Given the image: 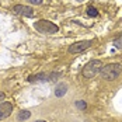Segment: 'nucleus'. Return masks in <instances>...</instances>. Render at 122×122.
Listing matches in <instances>:
<instances>
[{"label":"nucleus","instance_id":"6","mask_svg":"<svg viewBox=\"0 0 122 122\" xmlns=\"http://www.w3.org/2000/svg\"><path fill=\"white\" fill-rule=\"evenodd\" d=\"M11 111H13L11 102H1V104H0V121L9 118V117L11 115Z\"/></svg>","mask_w":122,"mask_h":122},{"label":"nucleus","instance_id":"1","mask_svg":"<svg viewBox=\"0 0 122 122\" xmlns=\"http://www.w3.org/2000/svg\"><path fill=\"white\" fill-rule=\"evenodd\" d=\"M121 70L122 67L119 63H110L107 66H102L100 73H101V77L104 80H115L121 74Z\"/></svg>","mask_w":122,"mask_h":122},{"label":"nucleus","instance_id":"10","mask_svg":"<svg viewBox=\"0 0 122 122\" xmlns=\"http://www.w3.org/2000/svg\"><path fill=\"white\" fill-rule=\"evenodd\" d=\"M87 14H88L90 17H97L98 11H97V9H96V7H88V9H87Z\"/></svg>","mask_w":122,"mask_h":122},{"label":"nucleus","instance_id":"2","mask_svg":"<svg viewBox=\"0 0 122 122\" xmlns=\"http://www.w3.org/2000/svg\"><path fill=\"white\" fill-rule=\"evenodd\" d=\"M101 69H102V62L98 61V59H93V61H90L84 67H83L81 74H83V77H86V79H91V77H94L96 74L100 73Z\"/></svg>","mask_w":122,"mask_h":122},{"label":"nucleus","instance_id":"11","mask_svg":"<svg viewBox=\"0 0 122 122\" xmlns=\"http://www.w3.org/2000/svg\"><path fill=\"white\" fill-rule=\"evenodd\" d=\"M114 45H115V48L122 49V35H119L118 38L114 39Z\"/></svg>","mask_w":122,"mask_h":122},{"label":"nucleus","instance_id":"9","mask_svg":"<svg viewBox=\"0 0 122 122\" xmlns=\"http://www.w3.org/2000/svg\"><path fill=\"white\" fill-rule=\"evenodd\" d=\"M31 117V112L30 111H21L18 115H17V119L18 121H25V119H28Z\"/></svg>","mask_w":122,"mask_h":122},{"label":"nucleus","instance_id":"15","mask_svg":"<svg viewBox=\"0 0 122 122\" xmlns=\"http://www.w3.org/2000/svg\"><path fill=\"white\" fill-rule=\"evenodd\" d=\"M35 122H46V121H44V119H38V121H35Z\"/></svg>","mask_w":122,"mask_h":122},{"label":"nucleus","instance_id":"5","mask_svg":"<svg viewBox=\"0 0 122 122\" xmlns=\"http://www.w3.org/2000/svg\"><path fill=\"white\" fill-rule=\"evenodd\" d=\"M13 10L18 15H24V17H32L34 15V10L28 6H23V4H15L13 7Z\"/></svg>","mask_w":122,"mask_h":122},{"label":"nucleus","instance_id":"7","mask_svg":"<svg viewBox=\"0 0 122 122\" xmlns=\"http://www.w3.org/2000/svg\"><path fill=\"white\" fill-rule=\"evenodd\" d=\"M49 80V74L46 73H38V74H34L31 77H28V81H46Z\"/></svg>","mask_w":122,"mask_h":122},{"label":"nucleus","instance_id":"13","mask_svg":"<svg viewBox=\"0 0 122 122\" xmlns=\"http://www.w3.org/2000/svg\"><path fill=\"white\" fill-rule=\"evenodd\" d=\"M28 1H30V3H32V4H42V0H28Z\"/></svg>","mask_w":122,"mask_h":122},{"label":"nucleus","instance_id":"14","mask_svg":"<svg viewBox=\"0 0 122 122\" xmlns=\"http://www.w3.org/2000/svg\"><path fill=\"white\" fill-rule=\"evenodd\" d=\"M3 98H4V93H1V91H0V101H1Z\"/></svg>","mask_w":122,"mask_h":122},{"label":"nucleus","instance_id":"4","mask_svg":"<svg viewBox=\"0 0 122 122\" xmlns=\"http://www.w3.org/2000/svg\"><path fill=\"white\" fill-rule=\"evenodd\" d=\"M90 46H91V41H80V42L72 44L69 46V52L70 53H80L86 49H88Z\"/></svg>","mask_w":122,"mask_h":122},{"label":"nucleus","instance_id":"8","mask_svg":"<svg viewBox=\"0 0 122 122\" xmlns=\"http://www.w3.org/2000/svg\"><path fill=\"white\" fill-rule=\"evenodd\" d=\"M66 93H67V86L65 84V83H61L56 87V90H55V96L56 97H63Z\"/></svg>","mask_w":122,"mask_h":122},{"label":"nucleus","instance_id":"12","mask_svg":"<svg viewBox=\"0 0 122 122\" xmlns=\"http://www.w3.org/2000/svg\"><path fill=\"white\" fill-rule=\"evenodd\" d=\"M76 107L80 108L81 111H84L86 108H87V104H86L84 101H80V100H79V101H76Z\"/></svg>","mask_w":122,"mask_h":122},{"label":"nucleus","instance_id":"3","mask_svg":"<svg viewBox=\"0 0 122 122\" xmlns=\"http://www.w3.org/2000/svg\"><path fill=\"white\" fill-rule=\"evenodd\" d=\"M34 28L42 34H56L59 31V27L48 20H39L37 23H34Z\"/></svg>","mask_w":122,"mask_h":122}]
</instances>
